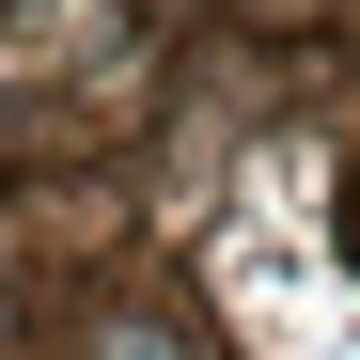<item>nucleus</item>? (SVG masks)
Wrapping results in <instances>:
<instances>
[{"label":"nucleus","instance_id":"f257e3e1","mask_svg":"<svg viewBox=\"0 0 360 360\" xmlns=\"http://www.w3.org/2000/svg\"><path fill=\"white\" fill-rule=\"evenodd\" d=\"M110 360H172V345H157V329H126V345H110Z\"/></svg>","mask_w":360,"mask_h":360}]
</instances>
